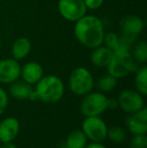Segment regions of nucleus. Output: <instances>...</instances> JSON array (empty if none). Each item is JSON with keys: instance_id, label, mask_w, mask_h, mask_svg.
Here are the masks:
<instances>
[{"instance_id": "nucleus-1", "label": "nucleus", "mask_w": 147, "mask_h": 148, "mask_svg": "<svg viewBox=\"0 0 147 148\" xmlns=\"http://www.w3.org/2000/svg\"><path fill=\"white\" fill-rule=\"evenodd\" d=\"M74 33L81 45L93 49L103 45L105 37L104 24L97 16L86 14L75 22Z\"/></svg>"}, {"instance_id": "nucleus-2", "label": "nucleus", "mask_w": 147, "mask_h": 148, "mask_svg": "<svg viewBox=\"0 0 147 148\" xmlns=\"http://www.w3.org/2000/svg\"><path fill=\"white\" fill-rule=\"evenodd\" d=\"M38 101L45 104H55L63 98L65 85L61 78L55 75L43 76L36 84L34 88Z\"/></svg>"}, {"instance_id": "nucleus-3", "label": "nucleus", "mask_w": 147, "mask_h": 148, "mask_svg": "<svg viewBox=\"0 0 147 148\" xmlns=\"http://www.w3.org/2000/svg\"><path fill=\"white\" fill-rule=\"evenodd\" d=\"M95 81L93 75L87 68L78 66L71 72L69 77V88L77 96H84L93 91Z\"/></svg>"}, {"instance_id": "nucleus-4", "label": "nucleus", "mask_w": 147, "mask_h": 148, "mask_svg": "<svg viewBox=\"0 0 147 148\" xmlns=\"http://www.w3.org/2000/svg\"><path fill=\"white\" fill-rule=\"evenodd\" d=\"M108 110V97L101 92H93L83 96L80 111L85 117L100 116Z\"/></svg>"}, {"instance_id": "nucleus-5", "label": "nucleus", "mask_w": 147, "mask_h": 148, "mask_svg": "<svg viewBox=\"0 0 147 148\" xmlns=\"http://www.w3.org/2000/svg\"><path fill=\"white\" fill-rule=\"evenodd\" d=\"M138 68V64L133 60L131 53H114L111 62L106 66L108 74L117 80L125 78L132 73H135Z\"/></svg>"}, {"instance_id": "nucleus-6", "label": "nucleus", "mask_w": 147, "mask_h": 148, "mask_svg": "<svg viewBox=\"0 0 147 148\" xmlns=\"http://www.w3.org/2000/svg\"><path fill=\"white\" fill-rule=\"evenodd\" d=\"M81 130L85 133L88 140L92 142H103L107 139L108 127L100 116H89L84 119Z\"/></svg>"}, {"instance_id": "nucleus-7", "label": "nucleus", "mask_w": 147, "mask_h": 148, "mask_svg": "<svg viewBox=\"0 0 147 148\" xmlns=\"http://www.w3.org/2000/svg\"><path fill=\"white\" fill-rule=\"evenodd\" d=\"M118 108L127 114L137 112L145 107L144 96H142L136 90L126 89L120 92L117 98Z\"/></svg>"}, {"instance_id": "nucleus-8", "label": "nucleus", "mask_w": 147, "mask_h": 148, "mask_svg": "<svg viewBox=\"0 0 147 148\" xmlns=\"http://www.w3.org/2000/svg\"><path fill=\"white\" fill-rule=\"evenodd\" d=\"M57 9L64 19L76 22L87 13L84 0H59Z\"/></svg>"}, {"instance_id": "nucleus-9", "label": "nucleus", "mask_w": 147, "mask_h": 148, "mask_svg": "<svg viewBox=\"0 0 147 148\" xmlns=\"http://www.w3.org/2000/svg\"><path fill=\"white\" fill-rule=\"evenodd\" d=\"M144 28V21L140 16L129 14L120 20V30L122 37L131 42L141 33Z\"/></svg>"}, {"instance_id": "nucleus-10", "label": "nucleus", "mask_w": 147, "mask_h": 148, "mask_svg": "<svg viewBox=\"0 0 147 148\" xmlns=\"http://www.w3.org/2000/svg\"><path fill=\"white\" fill-rule=\"evenodd\" d=\"M20 66L18 60L12 59L0 60V84L10 85L20 78Z\"/></svg>"}, {"instance_id": "nucleus-11", "label": "nucleus", "mask_w": 147, "mask_h": 148, "mask_svg": "<svg viewBox=\"0 0 147 148\" xmlns=\"http://www.w3.org/2000/svg\"><path fill=\"white\" fill-rule=\"evenodd\" d=\"M126 127L132 135L147 133V109L146 107L129 114L126 119Z\"/></svg>"}, {"instance_id": "nucleus-12", "label": "nucleus", "mask_w": 147, "mask_h": 148, "mask_svg": "<svg viewBox=\"0 0 147 148\" xmlns=\"http://www.w3.org/2000/svg\"><path fill=\"white\" fill-rule=\"evenodd\" d=\"M20 123L15 117H7L0 122V142H11L19 134Z\"/></svg>"}, {"instance_id": "nucleus-13", "label": "nucleus", "mask_w": 147, "mask_h": 148, "mask_svg": "<svg viewBox=\"0 0 147 148\" xmlns=\"http://www.w3.org/2000/svg\"><path fill=\"white\" fill-rule=\"evenodd\" d=\"M20 77L22 81L34 86L43 77L42 66L36 62H26L20 70Z\"/></svg>"}, {"instance_id": "nucleus-14", "label": "nucleus", "mask_w": 147, "mask_h": 148, "mask_svg": "<svg viewBox=\"0 0 147 148\" xmlns=\"http://www.w3.org/2000/svg\"><path fill=\"white\" fill-rule=\"evenodd\" d=\"M114 53L112 51L107 47H103L100 45L98 47L93 49V51L91 53V62L93 64V66H95L96 68H106L109 64V62H111L112 58H113Z\"/></svg>"}, {"instance_id": "nucleus-15", "label": "nucleus", "mask_w": 147, "mask_h": 148, "mask_svg": "<svg viewBox=\"0 0 147 148\" xmlns=\"http://www.w3.org/2000/svg\"><path fill=\"white\" fill-rule=\"evenodd\" d=\"M34 91L31 85L24 81H15L11 83L8 89V94L16 100H28L31 92Z\"/></svg>"}, {"instance_id": "nucleus-16", "label": "nucleus", "mask_w": 147, "mask_h": 148, "mask_svg": "<svg viewBox=\"0 0 147 148\" xmlns=\"http://www.w3.org/2000/svg\"><path fill=\"white\" fill-rule=\"evenodd\" d=\"M30 51H31V42L29 39L26 37H18L17 39L14 40L13 45H12V58L19 62V60L25 59L29 55Z\"/></svg>"}, {"instance_id": "nucleus-17", "label": "nucleus", "mask_w": 147, "mask_h": 148, "mask_svg": "<svg viewBox=\"0 0 147 148\" xmlns=\"http://www.w3.org/2000/svg\"><path fill=\"white\" fill-rule=\"evenodd\" d=\"M88 144V138L82 130H73L69 133L66 139V147L67 148H85Z\"/></svg>"}, {"instance_id": "nucleus-18", "label": "nucleus", "mask_w": 147, "mask_h": 148, "mask_svg": "<svg viewBox=\"0 0 147 148\" xmlns=\"http://www.w3.org/2000/svg\"><path fill=\"white\" fill-rule=\"evenodd\" d=\"M135 90L139 92L142 96L147 95V66L142 64L137 69L134 77Z\"/></svg>"}, {"instance_id": "nucleus-19", "label": "nucleus", "mask_w": 147, "mask_h": 148, "mask_svg": "<svg viewBox=\"0 0 147 148\" xmlns=\"http://www.w3.org/2000/svg\"><path fill=\"white\" fill-rule=\"evenodd\" d=\"M94 87H96L98 91L103 94L111 93L117 87V79L111 76L110 74H107L98 79L97 82H95Z\"/></svg>"}, {"instance_id": "nucleus-20", "label": "nucleus", "mask_w": 147, "mask_h": 148, "mask_svg": "<svg viewBox=\"0 0 147 148\" xmlns=\"http://www.w3.org/2000/svg\"><path fill=\"white\" fill-rule=\"evenodd\" d=\"M131 56L138 64H145L147 62V43L145 41H137L134 45Z\"/></svg>"}, {"instance_id": "nucleus-21", "label": "nucleus", "mask_w": 147, "mask_h": 148, "mask_svg": "<svg viewBox=\"0 0 147 148\" xmlns=\"http://www.w3.org/2000/svg\"><path fill=\"white\" fill-rule=\"evenodd\" d=\"M128 132L125 128L121 126H112L108 128V132H107V138L113 143L116 144H121V143L125 142L127 139Z\"/></svg>"}, {"instance_id": "nucleus-22", "label": "nucleus", "mask_w": 147, "mask_h": 148, "mask_svg": "<svg viewBox=\"0 0 147 148\" xmlns=\"http://www.w3.org/2000/svg\"><path fill=\"white\" fill-rule=\"evenodd\" d=\"M129 148H147L146 134L133 135L129 143Z\"/></svg>"}, {"instance_id": "nucleus-23", "label": "nucleus", "mask_w": 147, "mask_h": 148, "mask_svg": "<svg viewBox=\"0 0 147 148\" xmlns=\"http://www.w3.org/2000/svg\"><path fill=\"white\" fill-rule=\"evenodd\" d=\"M120 41V36H118L117 34H115L114 32H109V33H105V37H104V41L103 43H105V47H109L110 49H112V51L118 47Z\"/></svg>"}, {"instance_id": "nucleus-24", "label": "nucleus", "mask_w": 147, "mask_h": 148, "mask_svg": "<svg viewBox=\"0 0 147 148\" xmlns=\"http://www.w3.org/2000/svg\"><path fill=\"white\" fill-rule=\"evenodd\" d=\"M8 103H9L8 93L0 87V115H2L5 112V110L7 109Z\"/></svg>"}, {"instance_id": "nucleus-25", "label": "nucleus", "mask_w": 147, "mask_h": 148, "mask_svg": "<svg viewBox=\"0 0 147 148\" xmlns=\"http://www.w3.org/2000/svg\"><path fill=\"white\" fill-rule=\"evenodd\" d=\"M84 2H85V5H86L87 9L96 10L103 5L104 0H84Z\"/></svg>"}, {"instance_id": "nucleus-26", "label": "nucleus", "mask_w": 147, "mask_h": 148, "mask_svg": "<svg viewBox=\"0 0 147 148\" xmlns=\"http://www.w3.org/2000/svg\"><path fill=\"white\" fill-rule=\"evenodd\" d=\"M115 108H118L117 99L108 98V109H115Z\"/></svg>"}, {"instance_id": "nucleus-27", "label": "nucleus", "mask_w": 147, "mask_h": 148, "mask_svg": "<svg viewBox=\"0 0 147 148\" xmlns=\"http://www.w3.org/2000/svg\"><path fill=\"white\" fill-rule=\"evenodd\" d=\"M85 148H107L104 144H102V142H91L89 144H87Z\"/></svg>"}, {"instance_id": "nucleus-28", "label": "nucleus", "mask_w": 147, "mask_h": 148, "mask_svg": "<svg viewBox=\"0 0 147 148\" xmlns=\"http://www.w3.org/2000/svg\"><path fill=\"white\" fill-rule=\"evenodd\" d=\"M0 148H17V147H16V145L13 143V141H11V142L1 143V147Z\"/></svg>"}, {"instance_id": "nucleus-29", "label": "nucleus", "mask_w": 147, "mask_h": 148, "mask_svg": "<svg viewBox=\"0 0 147 148\" xmlns=\"http://www.w3.org/2000/svg\"><path fill=\"white\" fill-rule=\"evenodd\" d=\"M1 45H2V40H1V38H0V47H1Z\"/></svg>"}, {"instance_id": "nucleus-30", "label": "nucleus", "mask_w": 147, "mask_h": 148, "mask_svg": "<svg viewBox=\"0 0 147 148\" xmlns=\"http://www.w3.org/2000/svg\"><path fill=\"white\" fill-rule=\"evenodd\" d=\"M0 147H1V142H0Z\"/></svg>"}]
</instances>
